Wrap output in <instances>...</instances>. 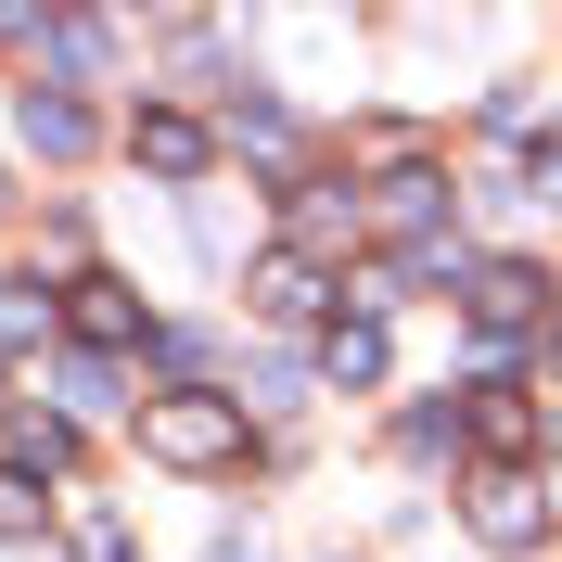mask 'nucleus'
Listing matches in <instances>:
<instances>
[{"label":"nucleus","mask_w":562,"mask_h":562,"mask_svg":"<svg viewBox=\"0 0 562 562\" xmlns=\"http://www.w3.org/2000/svg\"><path fill=\"white\" fill-rule=\"evenodd\" d=\"M38 333H52V294L38 281H0V346H38Z\"/></svg>","instance_id":"9b49d317"},{"label":"nucleus","mask_w":562,"mask_h":562,"mask_svg":"<svg viewBox=\"0 0 562 562\" xmlns=\"http://www.w3.org/2000/svg\"><path fill=\"white\" fill-rule=\"evenodd\" d=\"M13 115H26V140L52 154V167H77V154H90V103H77V90H26Z\"/></svg>","instance_id":"423d86ee"},{"label":"nucleus","mask_w":562,"mask_h":562,"mask_svg":"<svg viewBox=\"0 0 562 562\" xmlns=\"http://www.w3.org/2000/svg\"><path fill=\"white\" fill-rule=\"evenodd\" d=\"M65 409H115V371H103V358H65Z\"/></svg>","instance_id":"f3484780"},{"label":"nucleus","mask_w":562,"mask_h":562,"mask_svg":"<svg viewBox=\"0 0 562 562\" xmlns=\"http://www.w3.org/2000/svg\"><path fill=\"white\" fill-rule=\"evenodd\" d=\"M77 562H128V537H115L103 512H90V525H77Z\"/></svg>","instance_id":"a211bd4d"},{"label":"nucleus","mask_w":562,"mask_h":562,"mask_svg":"<svg viewBox=\"0 0 562 562\" xmlns=\"http://www.w3.org/2000/svg\"><path fill=\"white\" fill-rule=\"evenodd\" d=\"M13 448H26V473H65L77 435H65V422H13Z\"/></svg>","instance_id":"2eb2a0df"},{"label":"nucleus","mask_w":562,"mask_h":562,"mask_svg":"<svg viewBox=\"0 0 562 562\" xmlns=\"http://www.w3.org/2000/svg\"><path fill=\"white\" fill-rule=\"evenodd\" d=\"M473 537H486V550H537V537H550V498H537L525 473H486V486H473Z\"/></svg>","instance_id":"7ed1b4c3"},{"label":"nucleus","mask_w":562,"mask_h":562,"mask_svg":"<svg viewBox=\"0 0 562 562\" xmlns=\"http://www.w3.org/2000/svg\"><path fill=\"white\" fill-rule=\"evenodd\" d=\"M140 460H167V473H231V460H244V396H205V384L140 396Z\"/></svg>","instance_id":"f257e3e1"},{"label":"nucleus","mask_w":562,"mask_h":562,"mask_svg":"<svg viewBox=\"0 0 562 562\" xmlns=\"http://www.w3.org/2000/svg\"><path fill=\"white\" fill-rule=\"evenodd\" d=\"M319 371H333V384H384V319H333V333H319Z\"/></svg>","instance_id":"6e6552de"},{"label":"nucleus","mask_w":562,"mask_h":562,"mask_svg":"<svg viewBox=\"0 0 562 562\" xmlns=\"http://www.w3.org/2000/svg\"><path fill=\"white\" fill-rule=\"evenodd\" d=\"M0 205H13V192H0Z\"/></svg>","instance_id":"412c9836"},{"label":"nucleus","mask_w":562,"mask_h":562,"mask_svg":"<svg viewBox=\"0 0 562 562\" xmlns=\"http://www.w3.org/2000/svg\"><path fill=\"white\" fill-rule=\"evenodd\" d=\"M460 435H486V448H525V409H512V396L486 384V396H473V409H460Z\"/></svg>","instance_id":"ddd939ff"},{"label":"nucleus","mask_w":562,"mask_h":562,"mask_svg":"<svg viewBox=\"0 0 562 562\" xmlns=\"http://www.w3.org/2000/svg\"><path fill=\"white\" fill-rule=\"evenodd\" d=\"M231 140H244V154H294V115H281V103H244V115H231Z\"/></svg>","instance_id":"4468645a"},{"label":"nucleus","mask_w":562,"mask_h":562,"mask_svg":"<svg viewBox=\"0 0 562 562\" xmlns=\"http://www.w3.org/2000/svg\"><path fill=\"white\" fill-rule=\"evenodd\" d=\"M77 333H103V346H128V333H140V294L90 269V281H77Z\"/></svg>","instance_id":"9d476101"},{"label":"nucleus","mask_w":562,"mask_h":562,"mask_svg":"<svg viewBox=\"0 0 562 562\" xmlns=\"http://www.w3.org/2000/svg\"><path fill=\"white\" fill-rule=\"evenodd\" d=\"M128 154H140L154 179H205V167H217L205 115H179V103H154V115H140V128H128Z\"/></svg>","instance_id":"f03ea898"},{"label":"nucleus","mask_w":562,"mask_h":562,"mask_svg":"<svg viewBox=\"0 0 562 562\" xmlns=\"http://www.w3.org/2000/svg\"><path fill=\"white\" fill-rule=\"evenodd\" d=\"M319 294H333L319 256H269V269H256V307H269V319H319Z\"/></svg>","instance_id":"1a4fd4ad"},{"label":"nucleus","mask_w":562,"mask_h":562,"mask_svg":"<svg viewBox=\"0 0 562 562\" xmlns=\"http://www.w3.org/2000/svg\"><path fill=\"white\" fill-rule=\"evenodd\" d=\"M396 448H409V460H435V448H460V409H448V396H422V409L396 422Z\"/></svg>","instance_id":"f8f14e48"},{"label":"nucleus","mask_w":562,"mask_h":562,"mask_svg":"<svg viewBox=\"0 0 562 562\" xmlns=\"http://www.w3.org/2000/svg\"><path fill=\"white\" fill-rule=\"evenodd\" d=\"M537 205H562V154H537Z\"/></svg>","instance_id":"6ab92c4d"},{"label":"nucleus","mask_w":562,"mask_h":562,"mask_svg":"<svg viewBox=\"0 0 562 562\" xmlns=\"http://www.w3.org/2000/svg\"><path fill=\"white\" fill-rule=\"evenodd\" d=\"M537 294H550V281H537L525 256H486V269H473V319H486V346H498V333H525Z\"/></svg>","instance_id":"39448f33"},{"label":"nucleus","mask_w":562,"mask_h":562,"mask_svg":"<svg viewBox=\"0 0 562 562\" xmlns=\"http://www.w3.org/2000/svg\"><path fill=\"white\" fill-rule=\"evenodd\" d=\"M38 512H52V498H38V473H0V537H38Z\"/></svg>","instance_id":"dca6fc26"},{"label":"nucleus","mask_w":562,"mask_h":562,"mask_svg":"<svg viewBox=\"0 0 562 562\" xmlns=\"http://www.w3.org/2000/svg\"><path fill=\"white\" fill-rule=\"evenodd\" d=\"M550 371H562V333H550Z\"/></svg>","instance_id":"aec40b11"},{"label":"nucleus","mask_w":562,"mask_h":562,"mask_svg":"<svg viewBox=\"0 0 562 562\" xmlns=\"http://www.w3.org/2000/svg\"><path fill=\"white\" fill-rule=\"evenodd\" d=\"M358 192H333V179H307V192H294V256H319V244H358Z\"/></svg>","instance_id":"0eeeda50"},{"label":"nucleus","mask_w":562,"mask_h":562,"mask_svg":"<svg viewBox=\"0 0 562 562\" xmlns=\"http://www.w3.org/2000/svg\"><path fill=\"white\" fill-rule=\"evenodd\" d=\"M371 217H384V231H409V256H422V244H448V179H435V167L384 179V192H371Z\"/></svg>","instance_id":"20e7f679"}]
</instances>
